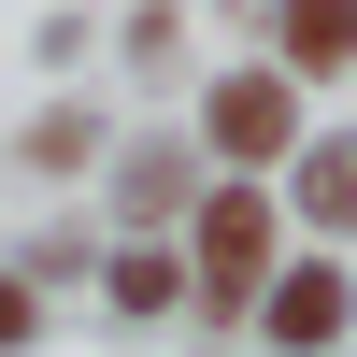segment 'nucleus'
<instances>
[{"instance_id": "39448f33", "label": "nucleus", "mask_w": 357, "mask_h": 357, "mask_svg": "<svg viewBox=\"0 0 357 357\" xmlns=\"http://www.w3.org/2000/svg\"><path fill=\"white\" fill-rule=\"evenodd\" d=\"M314 215H343V229H357V158H343V172H314Z\"/></svg>"}, {"instance_id": "f03ea898", "label": "nucleus", "mask_w": 357, "mask_h": 357, "mask_svg": "<svg viewBox=\"0 0 357 357\" xmlns=\"http://www.w3.org/2000/svg\"><path fill=\"white\" fill-rule=\"evenodd\" d=\"M215 143H229V158H272V143H286V86H229V100H215Z\"/></svg>"}, {"instance_id": "f257e3e1", "label": "nucleus", "mask_w": 357, "mask_h": 357, "mask_svg": "<svg viewBox=\"0 0 357 357\" xmlns=\"http://www.w3.org/2000/svg\"><path fill=\"white\" fill-rule=\"evenodd\" d=\"M257 257H272V215H257V200H215V215H200V272H215V286H243Z\"/></svg>"}, {"instance_id": "7ed1b4c3", "label": "nucleus", "mask_w": 357, "mask_h": 357, "mask_svg": "<svg viewBox=\"0 0 357 357\" xmlns=\"http://www.w3.org/2000/svg\"><path fill=\"white\" fill-rule=\"evenodd\" d=\"M286 57H301V72L357 57V0H286Z\"/></svg>"}, {"instance_id": "20e7f679", "label": "nucleus", "mask_w": 357, "mask_h": 357, "mask_svg": "<svg viewBox=\"0 0 357 357\" xmlns=\"http://www.w3.org/2000/svg\"><path fill=\"white\" fill-rule=\"evenodd\" d=\"M272 329H286V343H329V329H343V286H329V272H314V286H286V301H272Z\"/></svg>"}]
</instances>
